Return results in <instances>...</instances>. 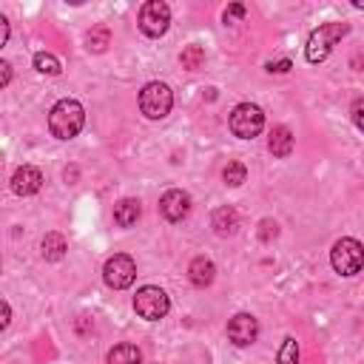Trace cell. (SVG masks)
I'll return each instance as SVG.
<instances>
[{"label":"cell","instance_id":"4316f807","mask_svg":"<svg viewBox=\"0 0 364 364\" xmlns=\"http://www.w3.org/2000/svg\"><path fill=\"white\" fill-rule=\"evenodd\" d=\"M9 80H11V65L3 60L0 63V85H9Z\"/></svg>","mask_w":364,"mask_h":364},{"label":"cell","instance_id":"4fadbf2b","mask_svg":"<svg viewBox=\"0 0 364 364\" xmlns=\"http://www.w3.org/2000/svg\"><path fill=\"white\" fill-rule=\"evenodd\" d=\"M267 148H270V154L279 156V159L290 156V151H293V134H290V128H287V125H276V128L270 131Z\"/></svg>","mask_w":364,"mask_h":364},{"label":"cell","instance_id":"484cf974","mask_svg":"<svg viewBox=\"0 0 364 364\" xmlns=\"http://www.w3.org/2000/svg\"><path fill=\"white\" fill-rule=\"evenodd\" d=\"M279 233V228H276V222H262V230H259V236H262V242H270V236H276Z\"/></svg>","mask_w":364,"mask_h":364},{"label":"cell","instance_id":"44dd1931","mask_svg":"<svg viewBox=\"0 0 364 364\" xmlns=\"http://www.w3.org/2000/svg\"><path fill=\"white\" fill-rule=\"evenodd\" d=\"M276 364H299V344L293 336H287L279 347V355H276Z\"/></svg>","mask_w":364,"mask_h":364},{"label":"cell","instance_id":"9a60e30c","mask_svg":"<svg viewBox=\"0 0 364 364\" xmlns=\"http://www.w3.org/2000/svg\"><path fill=\"white\" fill-rule=\"evenodd\" d=\"M40 250H43V259L46 262H60L68 250V242L63 233H46L43 242H40Z\"/></svg>","mask_w":364,"mask_h":364},{"label":"cell","instance_id":"ffe728a7","mask_svg":"<svg viewBox=\"0 0 364 364\" xmlns=\"http://www.w3.org/2000/svg\"><path fill=\"white\" fill-rule=\"evenodd\" d=\"M222 179H225V185L236 188V185H242V182L247 179V168H245L242 162H228L225 171H222Z\"/></svg>","mask_w":364,"mask_h":364},{"label":"cell","instance_id":"8992f818","mask_svg":"<svg viewBox=\"0 0 364 364\" xmlns=\"http://www.w3.org/2000/svg\"><path fill=\"white\" fill-rule=\"evenodd\" d=\"M171 108H173V94L165 82H148L139 91V111L148 119H162L171 114Z\"/></svg>","mask_w":364,"mask_h":364},{"label":"cell","instance_id":"3957f363","mask_svg":"<svg viewBox=\"0 0 364 364\" xmlns=\"http://www.w3.org/2000/svg\"><path fill=\"white\" fill-rule=\"evenodd\" d=\"M330 262H333V270L341 273V276H355L361 267H364V245L353 236H344L333 245L330 250Z\"/></svg>","mask_w":364,"mask_h":364},{"label":"cell","instance_id":"ac0fdd59","mask_svg":"<svg viewBox=\"0 0 364 364\" xmlns=\"http://www.w3.org/2000/svg\"><path fill=\"white\" fill-rule=\"evenodd\" d=\"M34 68H37L40 74H48V77H57V74L63 71L60 60H57L54 54H48V51H37V54H34Z\"/></svg>","mask_w":364,"mask_h":364},{"label":"cell","instance_id":"7a4b0ae2","mask_svg":"<svg viewBox=\"0 0 364 364\" xmlns=\"http://www.w3.org/2000/svg\"><path fill=\"white\" fill-rule=\"evenodd\" d=\"M347 31H350L347 23H324V26H318V28L307 37V46H304L307 63H321V60H327L330 51H333V46H336Z\"/></svg>","mask_w":364,"mask_h":364},{"label":"cell","instance_id":"f1b7e54d","mask_svg":"<svg viewBox=\"0 0 364 364\" xmlns=\"http://www.w3.org/2000/svg\"><path fill=\"white\" fill-rule=\"evenodd\" d=\"M9 321H11V307H9V301H3V321H0V327L6 330V327H9Z\"/></svg>","mask_w":364,"mask_h":364},{"label":"cell","instance_id":"5bb4252c","mask_svg":"<svg viewBox=\"0 0 364 364\" xmlns=\"http://www.w3.org/2000/svg\"><path fill=\"white\" fill-rule=\"evenodd\" d=\"M139 213H142V208H139V199H119L117 205H114V222L119 225V228H134L136 225V219H139Z\"/></svg>","mask_w":364,"mask_h":364},{"label":"cell","instance_id":"6da1fadb","mask_svg":"<svg viewBox=\"0 0 364 364\" xmlns=\"http://www.w3.org/2000/svg\"><path fill=\"white\" fill-rule=\"evenodd\" d=\"M85 125V111L77 100H60L54 102V108L48 111V131L57 139H74Z\"/></svg>","mask_w":364,"mask_h":364},{"label":"cell","instance_id":"d4e9b609","mask_svg":"<svg viewBox=\"0 0 364 364\" xmlns=\"http://www.w3.org/2000/svg\"><path fill=\"white\" fill-rule=\"evenodd\" d=\"M264 68H267L270 74H284V71H290V68H293V63H290L287 57H282V60H270Z\"/></svg>","mask_w":364,"mask_h":364},{"label":"cell","instance_id":"e0dca14e","mask_svg":"<svg viewBox=\"0 0 364 364\" xmlns=\"http://www.w3.org/2000/svg\"><path fill=\"white\" fill-rule=\"evenodd\" d=\"M236 225H239V216H236V210L233 208H216L213 210V228H216V233H233L236 230Z\"/></svg>","mask_w":364,"mask_h":364},{"label":"cell","instance_id":"30bf717a","mask_svg":"<svg viewBox=\"0 0 364 364\" xmlns=\"http://www.w3.org/2000/svg\"><path fill=\"white\" fill-rule=\"evenodd\" d=\"M188 210H191V196H188L185 191L171 188V191H165V193L159 196V213H162V219H168V222H182V219L188 216Z\"/></svg>","mask_w":364,"mask_h":364},{"label":"cell","instance_id":"83f0119b","mask_svg":"<svg viewBox=\"0 0 364 364\" xmlns=\"http://www.w3.org/2000/svg\"><path fill=\"white\" fill-rule=\"evenodd\" d=\"M9 40V20L6 17H0V46Z\"/></svg>","mask_w":364,"mask_h":364},{"label":"cell","instance_id":"ba28073f","mask_svg":"<svg viewBox=\"0 0 364 364\" xmlns=\"http://www.w3.org/2000/svg\"><path fill=\"white\" fill-rule=\"evenodd\" d=\"M102 279H105V284L114 287V290L131 287L134 279H136V264H134V259H131L128 253H114V256L105 262V267H102Z\"/></svg>","mask_w":364,"mask_h":364},{"label":"cell","instance_id":"8fae6325","mask_svg":"<svg viewBox=\"0 0 364 364\" xmlns=\"http://www.w3.org/2000/svg\"><path fill=\"white\" fill-rule=\"evenodd\" d=\"M43 188V173H40V168H34V165H20L14 173H11V191L17 193V196H31V193H37Z\"/></svg>","mask_w":364,"mask_h":364},{"label":"cell","instance_id":"7c38bea8","mask_svg":"<svg viewBox=\"0 0 364 364\" xmlns=\"http://www.w3.org/2000/svg\"><path fill=\"white\" fill-rule=\"evenodd\" d=\"M188 279H191V284H196V287H208V284L216 279L213 262H210L208 256H196V259L188 264Z\"/></svg>","mask_w":364,"mask_h":364},{"label":"cell","instance_id":"9c48e42d","mask_svg":"<svg viewBox=\"0 0 364 364\" xmlns=\"http://www.w3.org/2000/svg\"><path fill=\"white\" fill-rule=\"evenodd\" d=\"M256 336H259V321H256V316H250V313H236V316L228 321V338H230L236 347L253 344Z\"/></svg>","mask_w":364,"mask_h":364},{"label":"cell","instance_id":"2e32d148","mask_svg":"<svg viewBox=\"0 0 364 364\" xmlns=\"http://www.w3.org/2000/svg\"><path fill=\"white\" fill-rule=\"evenodd\" d=\"M105 361L108 364H142V353H139L136 344L122 341V344H117V347L108 350V358Z\"/></svg>","mask_w":364,"mask_h":364},{"label":"cell","instance_id":"cb8c5ba5","mask_svg":"<svg viewBox=\"0 0 364 364\" xmlns=\"http://www.w3.org/2000/svg\"><path fill=\"white\" fill-rule=\"evenodd\" d=\"M350 117H353L355 128H361V131H364V97L353 100V105H350Z\"/></svg>","mask_w":364,"mask_h":364},{"label":"cell","instance_id":"603a6c76","mask_svg":"<svg viewBox=\"0 0 364 364\" xmlns=\"http://www.w3.org/2000/svg\"><path fill=\"white\" fill-rule=\"evenodd\" d=\"M245 14H247L245 3H230V6L222 11V20H225V23H236V20H242Z\"/></svg>","mask_w":364,"mask_h":364},{"label":"cell","instance_id":"52a82bcc","mask_svg":"<svg viewBox=\"0 0 364 364\" xmlns=\"http://www.w3.org/2000/svg\"><path fill=\"white\" fill-rule=\"evenodd\" d=\"M171 26V9L162 0H148L139 9V31L145 37H162Z\"/></svg>","mask_w":364,"mask_h":364},{"label":"cell","instance_id":"d6986e66","mask_svg":"<svg viewBox=\"0 0 364 364\" xmlns=\"http://www.w3.org/2000/svg\"><path fill=\"white\" fill-rule=\"evenodd\" d=\"M179 63H182V68H188V71L202 68V65H205V48H202V46H188V48L179 54Z\"/></svg>","mask_w":364,"mask_h":364},{"label":"cell","instance_id":"277c9868","mask_svg":"<svg viewBox=\"0 0 364 364\" xmlns=\"http://www.w3.org/2000/svg\"><path fill=\"white\" fill-rule=\"evenodd\" d=\"M134 310H136V316L145 318V321H159V318L168 316L171 299H168V293H165L162 287L145 284V287H139L136 296H134Z\"/></svg>","mask_w":364,"mask_h":364},{"label":"cell","instance_id":"7402d4cb","mask_svg":"<svg viewBox=\"0 0 364 364\" xmlns=\"http://www.w3.org/2000/svg\"><path fill=\"white\" fill-rule=\"evenodd\" d=\"M88 51H105V46L111 43V31L105 26H97L91 34H88Z\"/></svg>","mask_w":364,"mask_h":364},{"label":"cell","instance_id":"5b68a950","mask_svg":"<svg viewBox=\"0 0 364 364\" xmlns=\"http://www.w3.org/2000/svg\"><path fill=\"white\" fill-rule=\"evenodd\" d=\"M230 131L239 136V139H253L262 134L264 128V111L253 102H239L233 111H230Z\"/></svg>","mask_w":364,"mask_h":364}]
</instances>
